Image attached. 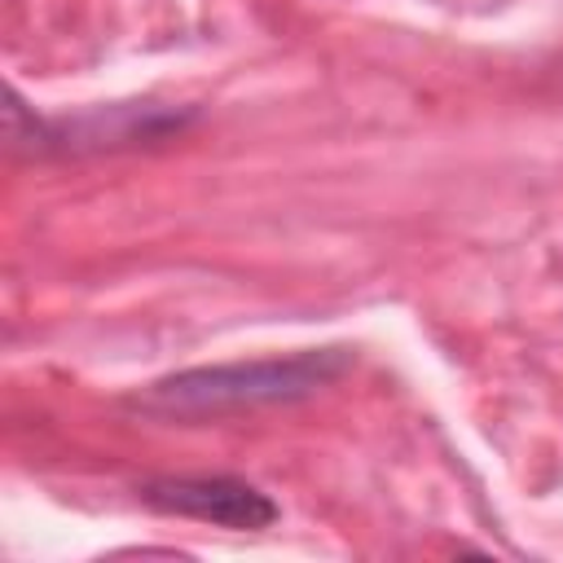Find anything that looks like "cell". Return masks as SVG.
I'll use <instances>...</instances> for the list:
<instances>
[{
    "label": "cell",
    "mask_w": 563,
    "mask_h": 563,
    "mask_svg": "<svg viewBox=\"0 0 563 563\" xmlns=\"http://www.w3.org/2000/svg\"><path fill=\"white\" fill-rule=\"evenodd\" d=\"M189 123V110H167L154 101H123V106H97L75 119H40L26 110L18 92L4 97V136L13 154H84V150H114V145H145L180 132Z\"/></svg>",
    "instance_id": "cell-2"
},
{
    "label": "cell",
    "mask_w": 563,
    "mask_h": 563,
    "mask_svg": "<svg viewBox=\"0 0 563 563\" xmlns=\"http://www.w3.org/2000/svg\"><path fill=\"white\" fill-rule=\"evenodd\" d=\"M136 497L158 515H180L233 532H260L277 519V501L238 475H158L136 484Z\"/></svg>",
    "instance_id": "cell-3"
},
{
    "label": "cell",
    "mask_w": 563,
    "mask_h": 563,
    "mask_svg": "<svg viewBox=\"0 0 563 563\" xmlns=\"http://www.w3.org/2000/svg\"><path fill=\"white\" fill-rule=\"evenodd\" d=\"M352 369V347H308L295 356H268V361H233V365H198L167 378H154L150 387L132 391L123 405L150 418H176V422H202L224 418L242 409L264 405H295L330 387Z\"/></svg>",
    "instance_id": "cell-1"
}]
</instances>
